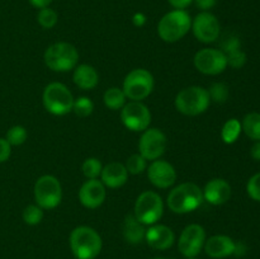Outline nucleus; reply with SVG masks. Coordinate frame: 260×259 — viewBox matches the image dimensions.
I'll return each instance as SVG.
<instances>
[{
	"instance_id": "0eeeda50",
	"label": "nucleus",
	"mask_w": 260,
	"mask_h": 259,
	"mask_svg": "<svg viewBox=\"0 0 260 259\" xmlns=\"http://www.w3.org/2000/svg\"><path fill=\"white\" fill-rule=\"evenodd\" d=\"M154 76L146 69H135L129 71L123 80V90L127 99L141 102L146 99L154 90Z\"/></svg>"
},
{
	"instance_id": "423d86ee",
	"label": "nucleus",
	"mask_w": 260,
	"mask_h": 259,
	"mask_svg": "<svg viewBox=\"0 0 260 259\" xmlns=\"http://www.w3.org/2000/svg\"><path fill=\"white\" fill-rule=\"evenodd\" d=\"M75 98L70 89L62 83H50L42 94V102L46 111L53 116H65L73 112Z\"/></svg>"
},
{
	"instance_id": "e433bc0d",
	"label": "nucleus",
	"mask_w": 260,
	"mask_h": 259,
	"mask_svg": "<svg viewBox=\"0 0 260 259\" xmlns=\"http://www.w3.org/2000/svg\"><path fill=\"white\" fill-rule=\"evenodd\" d=\"M193 3L202 12H210L217 4V0H193Z\"/></svg>"
},
{
	"instance_id": "412c9836",
	"label": "nucleus",
	"mask_w": 260,
	"mask_h": 259,
	"mask_svg": "<svg viewBox=\"0 0 260 259\" xmlns=\"http://www.w3.org/2000/svg\"><path fill=\"white\" fill-rule=\"evenodd\" d=\"M73 80L78 88L83 90H91L99 83V75L95 69L88 63H81L74 69Z\"/></svg>"
},
{
	"instance_id": "5701e85b",
	"label": "nucleus",
	"mask_w": 260,
	"mask_h": 259,
	"mask_svg": "<svg viewBox=\"0 0 260 259\" xmlns=\"http://www.w3.org/2000/svg\"><path fill=\"white\" fill-rule=\"evenodd\" d=\"M241 128L249 139L260 141V113L251 112L246 114L241 122Z\"/></svg>"
},
{
	"instance_id": "1a4fd4ad",
	"label": "nucleus",
	"mask_w": 260,
	"mask_h": 259,
	"mask_svg": "<svg viewBox=\"0 0 260 259\" xmlns=\"http://www.w3.org/2000/svg\"><path fill=\"white\" fill-rule=\"evenodd\" d=\"M35 201L42 210H52L61 203L62 187L53 175H42L35 183Z\"/></svg>"
},
{
	"instance_id": "a19ab883",
	"label": "nucleus",
	"mask_w": 260,
	"mask_h": 259,
	"mask_svg": "<svg viewBox=\"0 0 260 259\" xmlns=\"http://www.w3.org/2000/svg\"><path fill=\"white\" fill-rule=\"evenodd\" d=\"M28 2H29V4L32 5L33 8H37V9H43V8L50 7L51 3H52L53 0H28Z\"/></svg>"
},
{
	"instance_id": "f03ea898",
	"label": "nucleus",
	"mask_w": 260,
	"mask_h": 259,
	"mask_svg": "<svg viewBox=\"0 0 260 259\" xmlns=\"http://www.w3.org/2000/svg\"><path fill=\"white\" fill-rule=\"evenodd\" d=\"M203 202V192L196 183L185 182L177 185L168 195L167 203L174 213L192 212L197 210Z\"/></svg>"
},
{
	"instance_id": "2f4dec72",
	"label": "nucleus",
	"mask_w": 260,
	"mask_h": 259,
	"mask_svg": "<svg viewBox=\"0 0 260 259\" xmlns=\"http://www.w3.org/2000/svg\"><path fill=\"white\" fill-rule=\"evenodd\" d=\"M208 94H210L211 102L215 103H225L229 98V86L225 83H213L207 89Z\"/></svg>"
},
{
	"instance_id": "ea45409f",
	"label": "nucleus",
	"mask_w": 260,
	"mask_h": 259,
	"mask_svg": "<svg viewBox=\"0 0 260 259\" xmlns=\"http://www.w3.org/2000/svg\"><path fill=\"white\" fill-rule=\"evenodd\" d=\"M132 23H134L136 27H142V25H145V23H146V15L141 12L135 13L134 17H132Z\"/></svg>"
},
{
	"instance_id": "473e14b6",
	"label": "nucleus",
	"mask_w": 260,
	"mask_h": 259,
	"mask_svg": "<svg viewBox=\"0 0 260 259\" xmlns=\"http://www.w3.org/2000/svg\"><path fill=\"white\" fill-rule=\"evenodd\" d=\"M226 58H228V66L230 65L234 69H240L245 65L246 62V53L243 50H236L230 53H226Z\"/></svg>"
},
{
	"instance_id": "dca6fc26",
	"label": "nucleus",
	"mask_w": 260,
	"mask_h": 259,
	"mask_svg": "<svg viewBox=\"0 0 260 259\" xmlns=\"http://www.w3.org/2000/svg\"><path fill=\"white\" fill-rule=\"evenodd\" d=\"M106 185L99 179H88L79 190V201L86 208H98L106 201Z\"/></svg>"
},
{
	"instance_id": "c85d7f7f",
	"label": "nucleus",
	"mask_w": 260,
	"mask_h": 259,
	"mask_svg": "<svg viewBox=\"0 0 260 259\" xmlns=\"http://www.w3.org/2000/svg\"><path fill=\"white\" fill-rule=\"evenodd\" d=\"M28 137L27 130L23 126H13L8 130L7 135H5V140L9 142L10 146H19V145H23L25 142Z\"/></svg>"
},
{
	"instance_id": "79ce46f5",
	"label": "nucleus",
	"mask_w": 260,
	"mask_h": 259,
	"mask_svg": "<svg viewBox=\"0 0 260 259\" xmlns=\"http://www.w3.org/2000/svg\"><path fill=\"white\" fill-rule=\"evenodd\" d=\"M250 155L254 160L260 161V141H255L250 149Z\"/></svg>"
},
{
	"instance_id": "39448f33",
	"label": "nucleus",
	"mask_w": 260,
	"mask_h": 259,
	"mask_svg": "<svg viewBox=\"0 0 260 259\" xmlns=\"http://www.w3.org/2000/svg\"><path fill=\"white\" fill-rule=\"evenodd\" d=\"M175 108L185 116H198L205 113L211 103L207 89L202 86H188L175 96Z\"/></svg>"
},
{
	"instance_id": "4be33fe9",
	"label": "nucleus",
	"mask_w": 260,
	"mask_h": 259,
	"mask_svg": "<svg viewBox=\"0 0 260 259\" xmlns=\"http://www.w3.org/2000/svg\"><path fill=\"white\" fill-rule=\"evenodd\" d=\"M122 233H123L124 240L128 244H136L141 243L145 239V234H146V229H145L144 223L140 222L134 213L127 215L124 217L123 225H122Z\"/></svg>"
},
{
	"instance_id": "f8f14e48",
	"label": "nucleus",
	"mask_w": 260,
	"mask_h": 259,
	"mask_svg": "<svg viewBox=\"0 0 260 259\" xmlns=\"http://www.w3.org/2000/svg\"><path fill=\"white\" fill-rule=\"evenodd\" d=\"M196 69L205 75H218L228 68V58L217 48H202L193 58Z\"/></svg>"
},
{
	"instance_id": "cd10ccee",
	"label": "nucleus",
	"mask_w": 260,
	"mask_h": 259,
	"mask_svg": "<svg viewBox=\"0 0 260 259\" xmlns=\"http://www.w3.org/2000/svg\"><path fill=\"white\" fill-rule=\"evenodd\" d=\"M94 111V103L90 98L88 96H79L74 101L73 106V112L78 117H81V118H85V117H89Z\"/></svg>"
},
{
	"instance_id": "f704fd0d",
	"label": "nucleus",
	"mask_w": 260,
	"mask_h": 259,
	"mask_svg": "<svg viewBox=\"0 0 260 259\" xmlns=\"http://www.w3.org/2000/svg\"><path fill=\"white\" fill-rule=\"evenodd\" d=\"M240 40L236 36H229L221 42V51L226 55V53H230L233 51L240 50Z\"/></svg>"
},
{
	"instance_id": "b1692460",
	"label": "nucleus",
	"mask_w": 260,
	"mask_h": 259,
	"mask_svg": "<svg viewBox=\"0 0 260 259\" xmlns=\"http://www.w3.org/2000/svg\"><path fill=\"white\" fill-rule=\"evenodd\" d=\"M104 104H106L107 108L112 109V111H119L124 107L127 101V96L124 95L123 90L117 86H113V88L107 89L106 93L103 95Z\"/></svg>"
},
{
	"instance_id": "bb28decb",
	"label": "nucleus",
	"mask_w": 260,
	"mask_h": 259,
	"mask_svg": "<svg viewBox=\"0 0 260 259\" xmlns=\"http://www.w3.org/2000/svg\"><path fill=\"white\" fill-rule=\"evenodd\" d=\"M81 170L88 179H98V177H101L102 170H103V165H102L101 160L96 159V157H88V159L84 160Z\"/></svg>"
},
{
	"instance_id": "aec40b11",
	"label": "nucleus",
	"mask_w": 260,
	"mask_h": 259,
	"mask_svg": "<svg viewBox=\"0 0 260 259\" xmlns=\"http://www.w3.org/2000/svg\"><path fill=\"white\" fill-rule=\"evenodd\" d=\"M128 179V172H127L124 164L118 161H113L103 167L101 173V182L108 188H121L124 185Z\"/></svg>"
},
{
	"instance_id": "7c9ffc66",
	"label": "nucleus",
	"mask_w": 260,
	"mask_h": 259,
	"mask_svg": "<svg viewBox=\"0 0 260 259\" xmlns=\"http://www.w3.org/2000/svg\"><path fill=\"white\" fill-rule=\"evenodd\" d=\"M22 217L27 225H38L43 220V210L37 205H29L23 210Z\"/></svg>"
},
{
	"instance_id": "c03bdc74",
	"label": "nucleus",
	"mask_w": 260,
	"mask_h": 259,
	"mask_svg": "<svg viewBox=\"0 0 260 259\" xmlns=\"http://www.w3.org/2000/svg\"><path fill=\"white\" fill-rule=\"evenodd\" d=\"M155 259H165V258H155Z\"/></svg>"
},
{
	"instance_id": "9d476101",
	"label": "nucleus",
	"mask_w": 260,
	"mask_h": 259,
	"mask_svg": "<svg viewBox=\"0 0 260 259\" xmlns=\"http://www.w3.org/2000/svg\"><path fill=\"white\" fill-rule=\"evenodd\" d=\"M121 121L129 131L144 132L151 123V112L142 102L131 101L121 109Z\"/></svg>"
},
{
	"instance_id": "a211bd4d",
	"label": "nucleus",
	"mask_w": 260,
	"mask_h": 259,
	"mask_svg": "<svg viewBox=\"0 0 260 259\" xmlns=\"http://www.w3.org/2000/svg\"><path fill=\"white\" fill-rule=\"evenodd\" d=\"M203 200L207 201L210 205L221 206L228 202L231 197V185L228 180L222 178H215L207 182L202 189Z\"/></svg>"
},
{
	"instance_id": "c756f323",
	"label": "nucleus",
	"mask_w": 260,
	"mask_h": 259,
	"mask_svg": "<svg viewBox=\"0 0 260 259\" xmlns=\"http://www.w3.org/2000/svg\"><path fill=\"white\" fill-rule=\"evenodd\" d=\"M124 167H126L128 174H141L147 169V160L141 154H134L127 159Z\"/></svg>"
},
{
	"instance_id": "f3484780",
	"label": "nucleus",
	"mask_w": 260,
	"mask_h": 259,
	"mask_svg": "<svg viewBox=\"0 0 260 259\" xmlns=\"http://www.w3.org/2000/svg\"><path fill=\"white\" fill-rule=\"evenodd\" d=\"M145 240L151 248L156 249V250H167V249L172 248L174 244L175 235L174 231L169 226L154 223L149 229H146Z\"/></svg>"
},
{
	"instance_id": "6e6552de",
	"label": "nucleus",
	"mask_w": 260,
	"mask_h": 259,
	"mask_svg": "<svg viewBox=\"0 0 260 259\" xmlns=\"http://www.w3.org/2000/svg\"><path fill=\"white\" fill-rule=\"evenodd\" d=\"M164 213V202L160 195L152 190H145L137 197L134 215L145 226L157 223Z\"/></svg>"
},
{
	"instance_id": "7ed1b4c3",
	"label": "nucleus",
	"mask_w": 260,
	"mask_h": 259,
	"mask_svg": "<svg viewBox=\"0 0 260 259\" xmlns=\"http://www.w3.org/2000/svg\"><path fill=\"white\" fill-rule=\"evenodd\" d=\"M192 18L187 10L174 9L167 13L157 23V35L164 42L174 43L190 30Z\"/></svg>"
},
{
	"instance_id": "ddd939ff",
	"label": "nucleus",
	"mask_w": 260,
	"mask_h": 259,
	"mask_svg": "<svg viewBox=\"0 0 260 259\" xmlns=\"http://www.w3.org/2000/svg\"><path fill=\"white\" fill-rule=\"evenodd\" d=\"M168 146V140L164 132L159 128H147L142 132L139 141V154L146 160L160 159Z\"/></svg>"
},
{
	"instance_id": "20e7f679",
	"label": "nucleus",
	"mask_w": 260,
	"mask_h": 259,
	"mask_svg": "<svg viewBox=\"0 0 260 259\" xmlns=\"http://www.w3.org/2000/svg\"><path fill=\"white\" fill-rule=\"evenodd\" d=\"M46 66L56 73L74 70L79 62V52L69 42H56L51 45L43 55Z\"/></svg>"
},
{
	"instance_id": "a878e982",
	"label": "nucleus",
	"mask_w": 260,
	"mask_h": 259,
	"mask_svg": "<svg viewBox=\"0 0 260 259\" xmlns=\"http://www.w3.org/2000/svg\"><path fill=\"white\" fill-rule=\"evenodd\" d=\"M37 22L43 29H51V28H53L57 24L58 15L56 10H53L52 8H43V9L38 10Z\"/></svg>"
},
{
	"instance_id": "6ab92c4d",
	"label": "nucleus",
	"mask_w": 260,
	"mask_h": 259,
	"mask_svg": "<svg viewBox=\"0 0 260 259\" xmlns=\"http://www.w3.org/2000/svg\"><path fill=\"white\" fill-rule=\"evenodd\" d=\"M206 254L213 259H223L233 255L235 250V241L228 235H213L206 239Z\"/></svg>"
},
{
	"instance_id": "2eb2a0df",
	"label": "nucleus",
	"mask_w": 260,
	"mask_h": 259,
	"mask_svg": "<svg viewBox=\"0 0 260 259\" xmlns=\"http://www.w3.org/2000/svg\"><path fill=\"white\" fill-rule=\"evenodd\" d=\"M147 178L150 183L156 188L167 189L170 188L177 180V172L175 168L167 160L157 159L147 167Z\"/></svg>"
},
{
	"instance_id": "37998d69",
	"label": "nucleus",
	"mask_w": 260,
	"mask_h": 259,
	"mask_svg": "<svg viewBox=\"0 0 260 259\" xmlns=\"http://www.w3.org/2000/svg\"><path fill=\"white\" fill-rule=\"evenodd\" d=\"M185 259H197V258H185Z\"/></svg>"
},
{
	"instance_id": "c9c22d12",
	"label": "nucleus",
	"mask_w": 260,
	"mask_h": 259,
	"mask_svg": "<svg viewBox=\"0 0 260 259\" xmlns=\"http://www.w3.org/2000/svg\"><path fill=\"white\" fill-rule=\"evenodd\" d=\"M10 154H12V146L7 140L0 137V164L7 161L10 157Z\"/></svg>"
},
{
	"instance_id": "f257e3e1",
	"label": "nucleus",
	"mask_w": 260,
	"mask_h": 259,
	"mask_svg": "<svg viewBox=\"0 0 260 259\" xmlns=\"http://www.w3.org/2000/svg\"><path fill=\"white\" fill-rule=\"evenodd\" d=\"M70 248L76 259H94L99 255L103 246L98 231L89 226H78L69 238Z\"/></svg>"
},
{
	"instance_id": "393cba45",
	"label": "nucleus",
	"mask_w": 260,
	"mask_h": 259,
	"mask_svg": "<svg viewBox=\"0 0 260 259\" xmlns=\"http://www.w3.org/2000/svg\"><path fill=\"white\" fill-rule=\"evenodd\" d=\"M241 131V122L236 118H230L225 124H223L222 130H221V137H222L225 144H234L236 140L240 136Z\"/></svg>"
},
{
	"instance_id": "4468645a",
	"label": "nucleus",
	"mask_w": 260,
	"mask_h": 259,
	"mask_svg": "<svg viewBox=\"0 0 260 259\" xmlns=\"http://www.w3.org/2000/svg\"><path fill=\"white\" fill-rule=\"evenodd\" d=\"M192 29L193 35L200 42L202 43H212L220 38L221 25L217 17L211 12H201L198 13L192 19Z\"/></svg>"
},
{
	"instance_id": "72a5a7b5",
	"label": "nucleus",
	"mask_w": 260,
	"mask_h": 259,
	"mask_svg": "<svg viewBox=\"0 0 260 259\" xmlns=\"http://www.w3.org/2000/svg\"><path fill=\"white\" fill-rule=\"evenodd\" d=\"M246 192L251 200L260 202V173H256L249 179L246 184Z\"/></svg>"
},
{
	"instance_id": "58836bf2",
	"label": "nucleus",
	"mask_w": 260,
	"mask_h": 259,
	"mask_svg": "<svg viewBox=\"0 0 260 259\" xmlns=\"http://www.w3.org/2000/svg\"><path fill=\"white\" fill-rule=\"evenodd\" d=\"M246 253H248V246L243 241H235V250H234L233 255L244 256Z\"/></svg>"
},
{
	"instance_id": "4c0bfd02",
	"label": "nucleus",
	"mask_w": 260,
	"mask_h": 259,
	"mask_svg": "<svg viewBox=\"0 0 260 259\" xmlns=\"http://www.w3.org/2000/svg\"><path fill=\"white\" fill-rule=\"evenodd\" d=\"M168 3H169L174 9L185 10L190 4H192L193 0H168Z\"/></svg>"
},
{
	"instance_id": "9b49d317",
	"label": "nucleus",
	"mask_w": 260,
	"mask_h": 259,
	"mask_svg": "<svg viewBox=\"0 0 260 259\" xmlns=\"http://www.w3.org/2000/svg\"><path fill=\"white\" fill-rule=\"evenodd\" d=\"M206 243V230L198 223L185 226L178 240V249L185 258H196Z\"/></svg>"
}]
</instances>
